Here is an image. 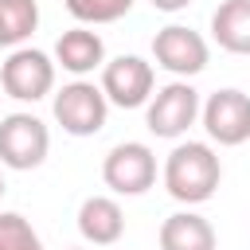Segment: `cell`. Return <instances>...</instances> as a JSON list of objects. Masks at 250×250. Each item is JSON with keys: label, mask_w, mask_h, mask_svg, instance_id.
<instances>
[{"label": "cell", "mask_w": 250, "mask_h": 250, "mask_svg": "<svg viewBox=\"0 0 250 250\" xmlns=\"http://www.w3.org/2000/svg\"><path fill=\"white\" fill-rule=\"evenodd\" d=\"M223 180L219 152L207 141H180L164 160V188L176 203H207Z\"/></svg>", "instance_id": "6da1fadb"}, {"label": "cell", "mask_w": 250, "mask_h": 250, "mask_svg": "<svg viewBox=\"0 0 250 250\" xmlns=\"http://www.w3.org/2000/svg\"><path fill=\"white\" fill-rule=\"evenodd\" d=\"M199 90L188 82V78H176L160 90H152V98L145 102V125L152 137H164V141H176L184 137L195 117H199Z\"/></svg>", "instance_id": "7a4b0ae2"}, {"label": "cell", "mask_w": 250, "mask_h": 250, "mask_svg": "<svg viewBox=\"0 0 250 250\" xmlns=\"http://www.w3.org/2000/svg\"><path fill=\"white\" fill-rule=\"evenodd\" d=\"M51 152V129L27 113V109H16L8 117H0V164L12 168V172H31L47 160Z\"/></svg>", "instance_id": "3957f363"}, {"label": "cell", "mask_w": 250, "mask_h": 250, "mask_svg": "<svg viewBox=\"0 0 250 250\" xmlns=\"http://www.w3.org/2000/svg\"><path fill=\"white\" fill-rule=\"evenodd\" d=\"M51 109H55V121L62 125V133H70V137H94L105 129V117H109V102H105L102 86L86 82V78L66 82L55 94Z\"/></svg>", "instance_id": "277c9868"}, {"label": "cell", "mask_w": 250, "mask_h": 250, "mask_svg": "<svg viewBox=\"0 0 250 250\" xmlns=\"http://www.w3.org/2000/svg\"><path fill=\"white\" fill-rule=\"evenodd\" d=\"M102 180L113 195H145L156 184V152L145 141H121L105 152Z\"/></svg>", "instance_id": "5b68a950"}, {"label": "cell", "mask_w": 250, "mask_h": 250, "mask_svg": "<svg viewBox=\"0 0 250 250\" xmlns=\"http://www.w3.org/2000/svg\"><path fill=\"white\" fill-rule=\"evenodd\" d=\"M0 86L16 102H39L55 90V59L39 47H12L0 66Z\"/></svg>", "instance_id": "8992f818"}, {"label": "cell", "mask_w": 250, "mask_h": 250, "mask_svg": "<svg viewBox=\"0 0 250 250\" xmlns=\"http://www.w3.org/2000/svg\"><path fill=\"white\" fill-rule=\"evenodd\" d=\"M98 86H102V94H105L109 105H117V109H141L152 98V90H156V70L141 55H117V59L102 62V82Z\"/></svg>", "instance_id": "52a82bcc"}, {"label": "cell", "mask_w": 250, "mask_h": 250, "mask_svg": "<svg viewBox=\"0 0 250 250\" xmlns=\"http://www.w3.org/2000/svg\"><path fill=\"white\" fill-rule=\"evenodd\" d=\"M199 121L219 148H234V145L250 141V94H242L234 86L215 90L199 105Z\"/></svg>", "instance_id": "ba28073f"}, {"label": "cell", "mask_w": 250, "mask_h": 250, "mask_svg": "<svg viewBox=\"0 0 250 250\" xmlns=\"http://www.w3.org/2000/svg\"><path fill=\"white\" fill-rule=\"evenodd\" d=\"M152 59L160 70H168L172 78H191L207 66L211 59V47L207 39L195 31V27H184V23H168L152 35Z\"/></svg>", "instance_id": "9c48e42d"}, {"label": "cell", "mask_w": 250, "mask_h": 250, "mask_svg": "<svg viewBox=\"0 0 250 250\" xmlns=\"http://www.w3.org/2000/svg\"><path fill=\"white\" fill-rule=\"evenodd\" d=\"M102 62H105V43H102V35L90 31L86 23L62 31V35L55 39V66H62L66 74L86 78V74L102 70Z\"/></svg>", "instance_id": "30bf717a"}, {"label": "cell", "mask_w": 250, "mask_h": 250, "mask_svg": "<svg viewBox=\"0 0 250 250\" xmlns=\"http://www.w3.org/2000/svg\"><path fill=\"white\" fill-rule=\"evenodd\" d=\"M78 234L90 246H113L125 234V211L113 195H90L78 207Z\"/></svg>", "instance_id": "8fae6325"}, {"label": "cell", "mask_w": 250, "mask_h": 250, "mask_svg": "<svg viewBox=\"0 0 250 250\" xmlns=\"http://www.w3.org/2000/svg\"><path fill=\"white\" fill-rule=\"evenodd\" d=\"M215 246H219V234L211 219L195 211H176L160 223V250H215Z\"/></svg>", "instance_id": "7c38bea8"}, {"label": "cell", "mask_w": 250, "mask_h": 250, "mask_svg": "<svg viewBox=\"0 0 250 250\" xmlns=\"http://www.w3.org/2000/svg\"><path fill=\"white\" fill-rule=\"evenodd\" d=\"M211 39L230 55H250V0H223L211 12Z\"/></svg>", "instance_id": "4fadbf2b"}, {"label": "cell", "mask_w": 250, "mask_h": 250, "mask_svg": "<svg viewBox=\"0 0 250 250\" xmlns=\"http://www.w3.org/2000/svg\"><path fill=\"white\" fill-rule=\"evenodd\" d=\"M39 27V4L35 0H0V39L4 47H23L31 31Z\"/></svg>", "instance_id": "5bb4252c"}, {"label": "cell", "mask_w": 250, "mask_h": 250, "mask_svg": "<svg viewBox=\"0 0 250 250\" xmlns=\"http://www.w3.org/2000/svg\"><path fill=\"white\" fill-rule=\"evenodd\" d=\"M66 4V12L78 20V23H113V20H121V16H129V8H133V0H62Z\"/></svg>", "instance_id": "9a60e30c"}, {"label": "cell", "mask_w": 250, "mask_h": 250, "mask_svg": "<svg viewBox=\"0 0 250 250\" xmlns=\"http://www.w3.org/2000/svg\"><path fill=\"white\" fill-rule=\"evenodd\" d=\"M0 250H43V238L20 211H0Z\"/></svg>", "instance_id": "2e32d148"}, {"label": "cell", "mask_w": 250, "mask_h": 250, "mask_svg": "<svg viewBox=\"0 0 250 250\" xmlns=\"http://www.w3.org/2000/svg\"><path fill=\"white\" fill-rule=\"evenodd\" d=\"M148 4H152L156 12H168V16H172V12H184L191 0H148Z\"/></svg>", "instance_id": "e0dca14e"}, {"label": "cell", "mask_w": 250, "mask_h": 250, "mask_svg": "<svg viewBox=\"0 0 250 250\" xmlns=\"http://www.w3.org/2000/svg\"><path fill=\"white\" fill-rule=\"evenodd\" d=\"M0 199H4V172H0Z\"/></svg>", "instance_id": "ac0fdd59"}, {"label": "cell", "mask_w": 250, "mask_h": 250, "mask_svg": "<svg viewBox=\"0 0 250 250\" xmlns=\"http://www.w3.org/2000/svg\"><path fill=\"white\" fill-rule=\"evenodd\" d=\"M70 250H82V246H70Z\"/></svg>", "instance_id": "d6986e66"}, {"label": "cell", "mask_w": 250, "mask_h": 250, "mask_svg": "<svg viewBox=\"0 0 250 250\" xmlns=\"http://www.w3.org/2000/svg\"><path fill=\"white\" fill-rule=\"evenodd\" d=\"M0 47H4V39H0Z\"/></svg>", "instance_id": "ffe728a7"}]
</instances>
